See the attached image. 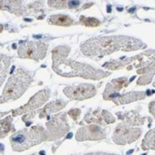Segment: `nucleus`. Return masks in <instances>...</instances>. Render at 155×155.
<instances>
[{"mask_svg":"<svg viewBox=\"0 0 155 155\" xmlns=\"http://www.w3.org/2000/svg\"><path fill=\"white\" fill-rule=\"evenodd\" d=\"M67 104H68V101H64L62 100L52 101L49 104H48L47 106H45L43 109L39 111V117L40 118H45L49 114H53V112H56V111L63 109Z\"/></svg>","mask_w":155,"mask_h":155,"instance_id":"nucleus-15","label":"nucleus"},{"mask_svg":"<svg viewBox=\"0 0 155 155\" xmlns=\"http://www.w3.org/2000/svg\"><path fill=\"white\" fill-rule=\"evenodd\" d=\"M74 155H75V154H74Z\"/></svg>","mask_w":155,"mask_h":155,"instance_id":"nucleus-33","label":"nucleus"},{"mask_svg":"<svg viewBox=\"0 0 155 155\" xmlns=\"http://www.w3.org/2000/svg\"><path fill=\"white\" fill-rule=\"evenodd\" d=\"M30 155H38L37 153H33V154H30Z\"/></svg>","mask_w":155,"mask_h":155,"instance_id":"nucleus-30","label":"nucleus"},{"mask_svg":"<svg viewBox=\"0 0 155 155\" xmlns=\"http://www.w3.org/2000/svg\"><path fill=\"white\" fill-rule=\"evenodd\" d=\"M46 125L48 128V141H53L64 137L70 129L66 114L53 115Z\"/></svg>","mask_w":155,"mask_h":155,"instance_id":"nucleus-5","label":"nucleus"},{"mask_svg":"<svg viewBox=\"0 0 155 155\" xmlns=\"http://www.w3.org/2000/svg\"><path fill=\"white\" fill-rule=\"evenodd\" d=\"M84 155H119V154H115V153H107V152H103V151H95V152H89V153H86Z\"/></svg>","mask_w":155,"mask_h":155,"instance_id":"nucleus-25","label":"nucleus"},{"mask_svg":"<svg viewBox=\"0 0 155 155\" xmlns=\"http://www.w3.org/2000/svg\"><path fill=\"white\" fill-rule=\"evenodd\" d=\"M141 129L133 128L127 124H119L112 134V140L117 145L130 144L139 138L141 136Z\"/></svg>","mask_w":155,"mask_h":155,"instance_id":"nucleus-7","label":"nucleus"},{"mask_svg":"<svg viewBox=\"0 0 155 155\" xmlns=\"http://www.w3.org/2000/svg\"><path fill=\"white\" fill-rule=\"evenodd\" d=\"M128 86V81L126 77H121L118 79L112 80L109 83L106 87V89L103 93V98L106 101L114 100V97H118V93L121 89Z\"/></svg>","mask_w":155,"mask_h":155,"instance_id":"nucleus-12","label":"nucleus"},{"mask_svg":"<svg viewBox=\"0 0 155 155\" xmlns=\"http://www.w3.org/2000/svg\"><path fill=\"white\" fill-rule=\"evenodd\" d=\"M153 76H154V73H150V74H144L143 76H141V77H140L137 80V84H140V86H142V84H150L151 82Z\"/></svg>","mask_w":155,"mask_h":155,"instance_id":"nucleus-22","label":"nucleus"},{"mask_svg":"<svg viewBox=\"0 0 155 155\" xmlns=\"http://www.w3.org/2000/svg\"><path fill=\"white\" fill-rule=\"evenodd\" d=\"M11 131H15V128L12 124V116L8 115L0 121V138H4Z\"/></svg>","mask_w":155,"mask_h":155,"instance_id":"nucleus-19","label":"nucleus"},{"mask_svg":"<svg viewBox=\"0 0 155 155\" xmlns=\"http://www.w3.org/2000/svg\"><path fill=\"white\" fill-rule=\"evenodd\" d=\"M150 90H148V92H137V91H132V92H128L123 96H118L116 97H114V100H111L116 105H121V104H126V103H130V102H134L138 100H143L145 98V97L147 95H150V93L149 92Z\"/></svg>","mask_w":155,"mask_h":155,"instance_id":"nucleus-13","label":"nucleus"},{"mask_svg":"<svg viewBox=\"0 0 155 155\" xmlns=\"http://www.w3.org/2000/svg\"><path fill=\"white\" fill-rule=\"evenodd\" d=\"M81 2L80 1H69L68 2V6L71 8H76L78 6H80Z\"/></svg>","mask_w":155,"mask_h":155,"instance_id":"nucleus-26","label":"nucleus"},{"mask_svg":"<svg viewBox=\"0 0 155 155\" xmlns=\"http://www.w3.org/2000/svg\"><path fill=\"white\" fill-rule=\"evenodd\" d=\"M143 155H146V154H143Z\"/></svg>","mask_w":155,"mask_h":155,"instance_id":"nucleus-32","label":"nucleus"},{"mask_svg":"<svg viewBox=\"0 0 155 155\" xmlns=\"http://www.w3.org/2000/svg\"><path fill=\"white\" fill-rule=\"evenodd\" d=\"M63 93L71 100L84 101L93 97L97 94V90L91 84H80L77 86L65 87L63 89Z\"/></svg>","mask_w":155,"mask_h":155,"instance_id":"nucleus-8","label":"nucleus"},{"mask_svg":"<svg viewBox=\"0 0 155 155\" xmlns=\"http://www.w3.org/2000/svg\"><path fill=\"white\" fill-rule=\"evenodd\" d=\"M34 81V74L23 69H18L8 80L3 93L0 96V103L16 101L22 96Z\"/></svg>","mask_w":155,"mask_h":155,"instance_id":"nucleus-4","label":"nucleus"},{"mask_svg":"<svg viewBox=\"0 0 155 155\" xmlns=\"http://www.w3.org/2000/svg\"><path fill=\"white\" fill-rule=\"evenodd\" d=\"M68 2L69 1H53V0H50L48 1V6L55 8H65L68 7Z\"/></svg>","mask_w":155,"mask_h":155,"instance_id":"nucleus-23","label":"nucleus"},{"mask_svg":"<svg viewBox=\"0 0 155 155\" xmlns=\"http://www.w3.org/2000/svg\"><path fill=\"white\" fill-rule=\"evenodd\" d=\"M49 96H50V90L48 89L40 90L31 97V100L28 101V103H26L21 108L11 110L12 116H18L22 114H26V112H33L35 110L43 105L48 101Z\"/></svg>","mask_w":155,"mask_h":155,"instance_id":"nucleus-9","label":"nucleus"},{"mask_svg":"<svg viewBox=\"0 0 155 155\" xmlns=\"http://www.w3.org/2000/svg\"><path fill=\"white\" fill-rule=\"evenodd\" d=\"M3 29H4V26L2 24H0V33L3 31Z\"/></svg>","mask_w":155,"mask_h":155,"instance_id":"nucleus-29","label":"nucleus"},{"mask_svg":"<svg viewBox=\"0 0 155 155\" xmlns=\"http://www.w3.org/2000/svg\"><path fill=\"white\" fill-rule=\"evenodd\" d=\"M145 45L141 40L126 35L97 36L81 44V51L87 57L100 60L115 51H135L142 49Z\"/></svg>","mask_w":155,"mask_h":155,"instance_id":"nucleus-1","label":"nucleus"},{"mask_svg":"<svg viewBox=\"0 0 155 155\" xmlns=\"http://www.w3.org/2000/svg\"><path fill=\"white\" fill-rule=\"evenodd\" d=\"M22 1H0V10H8L15 15H23Z\"/></svg>","mask_w":155,"mask_h":155,"instance_id":"nucleus-16","label":"nucleus"},{"mask_svg":"<svg viewBox=\"0 0 155 155\" xmlns=\"http://www.w3.org/2000/svg\"><path fill=\"white\" fill-rule=\"evenodd\" d=\"M80 22L87 27H97L101 24V21L93 17H84V16L80 17Z\"/></svg>","mask_w":155,"mask_h":155,"instance_id":"nucleus-21","label":"nucleus"},{"mask_svg":"<svg viewBox=\"0 0 155 155\" xmlns=\"http://www.w3.org/2000/svg\"><path fill=\"white\" fill-rule=\"evenodd\" d=\"M9 141L14 151H24L42 142L48 141V132L43 126L35 125L13 133Z\"/></svg>","mask_w":155,"mask_h":155,"instance_id":"nucleus-3","label":"nucleus"},{"mask_svg":"<svg viewBox=\"0 0 155 155\" xmlns=\"http://www.w3.org/2000/svg\"><path fill=\"white\" fill-rule=\"evenodd\" d=\"M0 155H2V154H1V153H0Z\"/></svg>","mask_w":155,"mask_h":155,"instance_id":"nucleus-31","label":"nucleus"},{"mask_svg":"<svg viewBox=\"0 0 155 155\" xmlns=\"http://www.w3.org/2000/svg\"><path fill=\"white\" fill-rule=\"evenodd\" d=\"M48 22L53 25L58 26H71L74 23V20L70 18L68 15H62V14H58V15H52L48 19Z\"/></svg>","mask_w":155,"mask_h":155,"instance_id":"nucleus-18","label":"nucleus"},{"mask_svg":"<svg viewBox=\"0 0 155 155\" xmlns=\"http://www.w3.org/2000/svg\"><path fill=\"white\" fill-rule=\"evenodd\" d=\"M71 50L67 46H60L52 50V68L56 74L63 77H83L91 80H100L110 75L109 72L96 69L88 64L67 60Z\"/></svg>","mask_w":155,"mask_h":155,"instance_id":"nucleus-2","label":"nucleus"},{"mask_svg":"<svg viewBox=\"0 0 155 155\" xmlns=\"http://www.w3.org/2000/svg\"><path fill=\"white\" fill-rule=\"evenodd\" d=\"M83 121L86 123H93V124H101L102 126H105L110 124H114L116 120L110 112L105 110H101V108H97L92 114H86Z\"/></svg>","mask_w":155,"mask_h":155,"instance_id":"nucleus-11","label":"nucleus"},{"mask_svg":"<svg viewBox=\"0 0 155 155\" xmlns=\"http://www.w3.org/2000/svg\"><path fill=\"white\" fill-rule=\"evenodd\" d=\"M154 134H155V131L154 129H151L150 130L144 139L141 143V148L144 150H153L155 149V145H154Z\"/></svg>","mask_w":155,"mask_h":155,"instance_id":"nucleus-20","label":"nucleus"},{"mask_svg":"<svg viewBox=\"0 0 155 155\" xmlns=\"http://www.w3.org/2000/svg\"><path fill=\"white\" fill-rule=\"evenodd\" d=\"M69 115H71V117L74 120V121H77L78 120V117L80 116L81 114V110L79 109H73L71 110H69Z\"/></svg>","mask_w":155,"mask_h":155,"instance_id":"nucleus-24","label":"nucleus"},{"mask_svg":"<svg viewBox=\"0 0 155 155\" xmlns=\"http://www.w3.org/2000/svg\"><path fill=\"white\" fill-rule=\"evenodd\" d=\"M48 46L42 42H22L18 49V55L21 59H31L39 61L46 57Z\"/></svg>","mask_w":155,"mask_h":155,"instance_id":"nucleus-6","label":"nucleus"},{"mask_svg":"<svg viewBox=\"0 0 155 155\" xmlns=\"http://www.w3.org/2000/svg\"><path fill=\"white\" fill-rule=\"evenodd\" d=\"M150 112L151 114H153V116H154V101H151L150 104Z\"/></svg>","mask_w":155,"mask_h":155,"instance_id":"nucleus-27","label":"nucleus"},{"mask_svg":"<svg viewBox=\"0 0 155 155\" xmlns=\"http://www.w3.org/2000/svg\"><path fill=\"white\" fill-rule=\"evenodd\" d=\"M106 137L105 129L97 124H88L81 127L75 136L77 141H87V140H101Z\"/></svg>","mask_w":155,"mask_h":155,"instance_id":"nucleus-10","label":"nucleus"},{"mask_svg":"<svg viewBox=\"0 0 155 155\" xmlns=\"http://www.w3.org/2000/svg\"><path fill=\"white\" fill-rule=\"evenodd\" d=\"M10 62H11L10 57L4 54H0V87L2 86L6 77L8 76Z\"/></svg>","mask_w":155,"mask_h":155,"instance_id":"nucleus-17","label":"nucleus"},{"mask_svg":"<svg viewBox=\"0 0 155 155\" xmlns=\"http://www.w3.org/2000/svg\"><path fill=\"white\" fill-rule=\"evenodd\" d=\"M4 151V146L2 144H0V152H3Z\"/></svg>","mask_w":155,"mask_h":155,"instance_id":"nucleus-28","label":"nucleus"},{"mask_svg":"<svg viewBox=\"0 0 155 155\" xmlns=\"http://www.w3.org/2000/svg\"><path fill=\"white\" fill-rule=\"evenodd\" d=\"M117 116L120 120L124 121L130 125H142L145 123L146 117L140 116L136 111H129V112H117Z\"/></svg>","mask_w":155,"mask_h":155,"instance_id":"nucleus-14","label":"nucleus"}]
</instances>
